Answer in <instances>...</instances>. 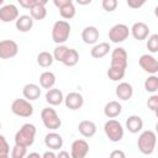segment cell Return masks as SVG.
Wrapping results in <instances>:
<instances>
[{
    "instance_id": "38",
    "label": "cell",
    "mask_w": 158,
    "mask_h": 158,
    "mask_svg": "<svg viewBox=\"0 0 158 158\" xmlns=\"http://www.w3.org/2000/svg\"><path fill=\"white\" fill-rule=\"evenodd\" d=\"M146 1L147 0H126L128 7L131 9H139L146 4Z\"/></svg>"
},
{
    "instance_id": "31",
    "label": "cell",
    "mask_w": 158,
    "mask_h": 158,
    "mask_svg": "<svg viewBox=\"0 0 158 158\" xmlns=\"http://www.w3.org/2000/svg\"><path fill=\"white\" fill-rule=\"evenodd\" d=\"M75 12H77V10H75V6L73 5V2H72V4H68V5H65V6H63V7L59 9V15H60L64 20H70V19H73V17L75 16Z\"/></svg>"
},
{
    "instance_id": "44",
    "label": "cell",
    "mask_w": 158,
    "mask_h": 158,
    "mask_svg": "<svg viewBox=\"0 0 158 158\" xmlns=\"http://www.w3.org/2000/svg\"><path fill=\"white\" fill-rule=\"evenodd\" d=\"M91 1H93V0H75V2H77V4L83 5V6H84V5H89Z\"/></svg>"
},
{
    "instance_id": "20",
    "label": "cell",
    "mask_w": 158,
    "mask_h": 158,
    "mask_svg": "<svg viewBox=\"0 0 158 158\" xmlns=\"http://www.w3.org/2000/svg\"><path fill=\"white\" fill-rule=\"evenodd\" d=\"M46 101L52 105V106H57V105H60L64 100V96H63V93L62 90L59 89H56V88H51L47 90L46 93Z\"/></svg>"
},
{
    "instance_id": "46",
    "label": "cell",
    "mask_w": 158,
    "mask_h": 158,
    "mask_svg": "<svg viewBox=\"0 0 158 158\" xmlns=\"http://www.w3.org/2000/svg\"><path fill=\"white\" fill-rule=\"evenodd\" d=\"M28 157H37V158H40L41 156H40V153H36V152H33V153H28L27 154Z\"/></svg>"
},
{
    "instance_id": "24",
    "label": "cell",
    "mask_w": 158,
    "mask_h": 158,
    "mask_svg": "<svg viewBox=\"0 0 158 158\" xmlns=\"http://www.w3.org/2000/svg\"><path fill=\"white\" fill-rule=\"evenodd\" d=\"M111 47H110V43L109 42H100V43H95L93 46V48L90 49V54L93 58H102L105 57L109 52H110Z\"/></svg>"
},
{
    "instance_id": "41",
    "label": "cell",
    "mask_w": 158,
    "mask_h": 158,
    "mask_svg": "<svg viewBox=\"0 0 158 158\" xmlns=\"http://www.w3.org/2000/svg\"><path fill=\"white\" fill-rule=\"evenodd\" d=\"M110 157H111V158H125L126 154H125L122 151H112V152L110 153Z\"/></svg>"
},
{
    "instance_id": "39",
    "label": "cell",
    "mask_w": 158,
    "mask_h": 158,
    "mask_svg": "<svg viewBox=\"0 0 158 158\" xmlns=\"http://www.w3.org/2000/svg\"><path fill=\"white\" fill-rule=\"evenodd\" d=\"M20 6L23 7V9H31L33 5H35V1L33 0H17Z\"/></svg>"
},
{
    "instance_id": "34",
    "label": "cell",
    "mask_w": 158,
    "mask_h": 158,
    "mask_svg": "<svg viewBox=\"0 0 158 158\" xmlns=\"http://www.w3.org/2000/svg\"><path fill=\"white\" fill-rule=\"evenodd\" d=\"M10 154V146L5 136L0 135V158H7Z\"/></svg>"
},
{
    "instance_id": "10",
    "label": "cell",
    "mask_w": 158,
    "mask_h": 158,
    "mask_svg": "<svg viewBox=\"0 0 158 158\" xmlns=\"http://www.w3.org/2000/svg\"><path fill=\"white\" fill-rule=\"evenodd\" d=\"M127 59H128L127 52L122 47L115 48L111 53V65H114V67L126 69L127 68Z\"/></svg>"
},
{
    "instance_id": "13",
    "label": "cell",
    "mask_w": 158,
    "mask_h": 158,
    "mask_svg": "<svg viewBox=\"0 0 158 158\" xmlns=\"http://www.w3.org/2000/svg\"><path fill=\"white\" fill-rule=\"evenodd\" d=\"M149 27L147 23L139 21V22H135L132 25V27L130 28V33L132 35V37L137 41H143L149 36Z\"/></svg>"
},
{
    "instance_id": "7",
    "label": "cell",
    "mask_w": 158,
    "mask_h": 158,
    "mask_svg": "<svg viewBox=\"0 0 158 158\" xmlns=\"http://www.w3.org/2000/svg\"><path fill=\"white\" fill-rule=\"evenodd\" d=\"M130 36V28L125 23H116L109 31V40L112 43H121Z\"/></svg>"
},
{
    "instance_id": "29",
    "label": "cell",
    "mask_w": 158,
    "mask_h": 158,
    "mask_svg": "<svg viewBox=\"0 0 158 158\" xmlns=\"http://www.w3.org/2000/svg\"><path fill=\"white\" fill-rule=\"evenodd\" d=\"M125 73H126V69L110 65V68L107 69V73H106V74H107V77H109L110 80H112V81H118V80L123 79Z\"/></svg>"
},
{
    "instance_id": "5",
    "label": "cell",
    "mask_w": 158,
    "mask_h": 158,
    "mask_svg": "<svg viewBox=\"0 0 158 158\" xmlns=\"http://www.w3.org/2000/svg\"><path fill=\"white\" fill-rule=\"evenodd\" d=\"M41 120L44 127L51 131H56L62 126V120L59 118L57 111L52 107H44L41 111Z\"/></svg>"
},
{
    "instance_id": "36",
    "label": "cell",
    "mask_w": 158,
    "mask_h": 158,
    "mask_svg": "<svg viewBox=\"0 0 158 158\" xmlns=\"http://www.w3.org/2000/svg\"><path fill=\"white\" fill-rule=\"evenodd\" d=\"M117 5H118V1L117 0H102L101 1V6L105 11L107 12H112L117 9Z\"/></svg>"
},
{
    "instance_id": "27",
    "label": "cell",
    "mask_w": 158,
    "mask_h": 158,
    "mask_svg": "<svg viewBox=\"0 0 158 158\" xmlns=\"http://www.w3.org/2000/svg\"><path fill=\"white\" fill-rule=\"evenodd\" d=\"M54 62V58L52 56V53L47 52V51H43V52H40L37 54V63L40 67L42 68H48L53 64Z\"/></svg>"
},
{
    "instance_id": "18",
    "label": "cell",
    "mask_w": 158,
    "mask_h": 158,
    "mask_svg": "<svg viewBox=\"0 0 158 158\" xmlns=\"http://www.w3.org/2000/svg\"><path fill=\"white\" fill-rule=\"evenodd\" d=\"M115 93H116V96H117L120 100L127 101V100H130V99L132 98V95H133V88H132V85H131L130 83L122 81V83H120V84L116 86Z\"/></svg>"
},
{
    "instance_id": "40",
    "label": "cell",
    "mask_w": 158,
    "mask_h": 158,
    "mask_svg": "<svg viewBox=\"0 0 158 158\" xmlns=\"http://www.w3.org/2000/svg\"><path fill=\"white\" fill-rule=\"evenodd\" d=\"M72 2H73V0H53L54 6L58 7V9H60V7H63L68 4H72Z\"/></svg>"
},
{
    "instance_id": "12",
    "label": "cell",
    "mask_w": 158,
    "mask_h": 158,
    "mask_svg": "<svg viewBox=\"0 0 158 158\" xmlns=\"http://www.w3.org/2000/svg\"><path fill=\"white\" fill-rule=\"evenodd\" d=\"M19 17V9L14 4H7L0 6V21L2 22H12Z\"/></svg>"
},
{
    "instance_id": "37",
    "label": "cell",
    "mask_w": 158,
    "mask_h": 158,
    "mask_svg": "<svg viewBox=\"0 0 158 158\" xmlns=\"http://www.w3.org/2000/svg\"><path fill=\"white\" fill-rule=\"evenodd\" d=\"M147 106H148V109L151 111L157 114V110H158V95L153 94L152 96H149L148 100H147Z\"/></svg>"
},
{
    "instance_id": "42",
    "label": "cell",
    "mask_w": 158,
    "mask_h": 158,
    "mask_svg": "<svg viewBox=\"0 0 158 158\" xmlns=\"http://www.w3.org/2000/svg\"><path fill=\"white\" fill-rule=\"evenodd\" d=\"M42 157L43 158H56L57 157V154L51 149V151H47V152H44L43 154H42Z\"/></svg>"
},
{
    "instance_id": "1",
    "label": "cell",
    "mask_w": 158,
    "mask_h": 158,
    "mask_svg": "<svg viewBox=\"0 0 158 158\" xmlns=\"http://www.w3.org/2000/svg\"><path fill=\"white\" fill-rule=\"evenodd\" d=\"M36 132L37 130L33 123H23L15 135V143L22 147H26V148L31 147L35 142Z\"/></svg>"
},
{
    "instance_id": "47",
    "label": "cell",
    "mask_w": 158,
    "mask_h": 158,
    "mask_svg": "<svg viewBox=\"0 0 158 158\" xmlns=\"http://www.w3.org/2000/svg\"><path fill=\"white\" fill-rule=\"evenodd\" d=\"M4 1H5V0H0V6H1L2 4H4Z\"/></svg>"
},
{
    "instance_id": "28",
    "label": "cell",
    "mask_w": 158,
    "mask_h": 158,
    "mask_svg": "<svg viewBox=\"0 0 158 158\" xmlns=\"http://www.w3.org/2000/svg\"><path fill=\"white\" fill-rule=\"evenodd\" d=\"M30 16H31L35 21H41V20L46 19V16H47L46 6L36 5V4H35V5L30 9Z\"/></svg>"
},
{
    "instance_id": "32",
    "label": "cell",
    "mask_w": 158,
    "mask_h": 158,
    "mask_svg": "<svg viewBox=\"0 0 158 158\" xmlns=\"http://www.w3.org/2000/svg\"><path fill=\"white\" fill-rule=\"evenodd\" d=\"M68 48H69V47H67V46H64V44H58V46L54 48L53 53H52L54 60L62 62L63 58H64V56H65V53H67V51H68Z\"/></svg>"
},
{
    "instance_id": "15",
    "label": "cell",
    "mask_w": 158,
    "mask_h": 158,
    "mask_svg": "<svg viewBox=\"0 0 158 158\" xmlns=\"http://www.w3.org/2000/svg\"><path fill=\"white\" fill-rule=\"evenodd\" d=\"M44 144L48 149H52V151H58L63 147V138L59 133L52 131V132H48L46 136H44Z\"/></svg>"
},
{
    "instance_id": "48",
    "label": "cell",
    "mask_w": 158,
    "mask_h": 158,
    "mask_svg": "<svg viewBox=\"0 0 158 158\" xmlns=\"http://www.w3.org/2000/svg\"><path fill=\"white\" fill-rule=\"evenodd\" d=\"M0 128H1V122H0Z\"/></svg>"
},
{
    "instance_id": "43",
    "label": "cell",
    "mask_w": 158,
    "mask_h": 158,
    "mask_svg": "<svg viewBox=\"0 0 158 158\" xmlns=\"http://www.w3.org/2000/svg\"><path fill=\"white\" fill-rule=\"evenodd\" d=\"M58 158H62V157H65V158H69L70 157V153L69 152H65V151H60L58 154H57Z\"/></svg>"
},
{
    "instance_id": "35",
    "label": "cell",
    "mask_w": 158,
    "mask_h": 158,
    "mask_svg": "<svg viewBox=\"0 0 158 158\" xmlns=\"http://www.w3.org/2000/svg\"><path fill=\"white\" fill-rule=\"evenodd\" d=\"M26 156H27V148L15 143V146L11 149V157L12 158H23Z\"/></svg>"
},
{
    "instance_id": "30",
    "label": "cell",
    "mask_w": 158,
    "mask_h": 158,
    "mask_svg": "<svg viewBox=\"0 0 158 158\" xmlns=\"http://www.w3.org/2000/svg\"><path fill=\"white\" fill-rule=\"evenodd\" d=\"M144 89H146V91L152 93V94L157 93V90H158V77L156 74L149 75L144 80Z\"/></svg>"
},
{
    "instance_id": "14",
    "label": "cell",
    "mask_w": 158,
    "mask_h": 158,
    "mask_svg": "<svg viewBox=\"0 0 158 158\" xmlns=\"http://www.w3.org/2000/svg\"><path fill=\"white\" fill-rule=\"evenodd\" d=\"M64 104L69 110H79L84 105V98L78 91H72L64 98Z\"/></svg>"
},
{
    "instance_id": "22",
    "label": "cell",
    "mask_w": 158,
    "mask_h": 158,
    "mask_svg": "<svg viewBox=\"0 0 158 158\" xmlns=\"http://www.w3.org/2000/svg\"><path fill=\"white\" fill-rule=\"evenodd\" d=\"M122 112V105L116 101V100H112V101H109L105 106H104V115L109 118H115L117 117Z\"/></svg>"
},
{
    "instance_id": "3",
    "label": "cell",
    "mask_w": 158,
    "mask_h": 158,
    "mask_svg": "<svg viewBox=\"0 0 158 158\" xmlns=\"http://www.w3.org/2000/svg\"><path fill=\"white\" fill-rule=\"evenodd\" d=\"M70 35V25L65 20H58L52 27V40L57 44H63Z\"/></svg>"
},
{
    "instance_id": "2",
    "label": "cell",
    "mask_w": 158,
    "mask_h": 158,
    "mask_svg": "<svg viewBox=\"0 0 158 158\" xmlns=\"http://www.w3.org/2000/svg\"><path fill=\"white\" fill-rule=\"evenodd\" d=\"M156 142H157L156 133L151 130H146L138 136L137 147H138V149L142 154L149 156V154L153 153V151L156 148Z\"/></svg>"
},
{
    "instance_id": "11",
    "label": "cell",
    "mask_w": 158,
    "mask_h": 158,
    "mask_svg": "<svg viewBox=\"0 0 158 158\" xmlns=\"http://www.w3.org/2000/svg\"><path fill=\"white\" fill-rule=\"evenodd\" d=\"M89 152V144L85 139H75L70 146L72 158H84Z\"/></svg>"
},
{
    "instance_id": "45",
    "label": "cell",
    "mask_w": 158,
    "mask_h": 158,
    "mask_svg": "<svg viewBox=\"0 0 158 158\" xmlns=\"http://www.w3.org/2000/svg\"><path fill=\"white\" fill-rule=\"evenodd\" d=\"M36 5H42V6H46V4L48 2V0H33Z\"/></svg>"
},
{
    "instance_id": "8",
    "label": "cell",
    "mask_w": 158,
    "mask_h": 158,
    "mask_svg": "<svg viewBox=\"0 0 158 158\" xmlns=\"http://www.w3.org/2000/svg\"><path fill=\"white\" fill-rule=\"evenodd\" d=\"M19 53V46L12 40H2L0 41V58L10 59L14 58Z\"/></svg>"
},
{
    "instance_id": "21",
    "label": "cell",
    "mask_w": 158,
    "mask_h": 158,
    "mask_svg": "<svg viewBox=\"0 0 158 158\" xmlns=\"http://www.w3.org/2000/svg\"><path fill=\"white\" fill-rule=\"evenodd\" d=\"M33 22H35V20L30 15H21L16 19L15 26H16L17 31H20V32H28L33 27Z\"/></svg>"
},
{
    "instance_id": "4",
    "label": "cell",
    "mask_w": 158,
    "mask_h": 158,
    "mask_svg": "<svg viewBox=\"0 0 158 158\" xmlns=\"http://www.w3.org/2000/svg\"><path fill=\"white\" fill-rule=\"evenodd\" d=\"M104 132L111 142H120L123 138V127L120 121L110 118L104 125Z\"/></svg>"
},
{
    "instance_id": "9",
    "label": "cell",
    "mask_w": 158,
    "mask_h": 158,
    "mask_svg": "<svg viewBox=\"0 0 158 158\" xmlns=\"http://www.w3.org/2000/svg\"><path fill=\"white\" fill-rule=\"evenodd\" d=\"M138 63H139V67L149 73V74H157L158 72V60L152 56V54H142L138 59Z\"/></svg>"
},
{
    "instance_id": "25",
    "label": "cell",
    "mask_w": 158,
    "mask_h": 158,
    "mask_svg": "<svg viewBox=\"0 0 158 158\" xmlns=\"http://www.w3.org/2000/svg\"><path fill=\"white\" fill-rule=\"evenodd\" d=\"M56 84V75L52 72H43L40 75V86L43 89H51Z\"/></svg>"
},
{
    "instance_id": "6",
    "label": "cell",
    "mask_w": 158,
    "mask_h": 158,
    "mask_svg": "<svg viewBox=\"0 0 158 158\" xmlns=\"http://www.w3.org/2000/svg\"><path fill=\"white\" fill-rule=\"evenodd\" d=\"M11 111L16 116L30 117L33 114V106L26 99H15L11 104Z\"/></svg>"
},
{
    "instance_id": "33",
    "label": "cell",
    "mask_w": 158,
    "mask_h": 158,
    "mask_svg": "<svg viewBox=\"0 0 158 158\" xmlns=\"http://www.w3.org/2000/svg\"><path fill=\"white\" fill-rule=\"evenodd\" d=\"M147 48L151 53H157L158 52V35L157 33H153L148 37Z\"/></svg>"
},
{
    "instance_id": "17",
    "label": "cell",
    "mask_w": 158,
    "mask_h": 158,
    "mask_svg": "<svg viewBox=\"0 0 158 158\" xmlns=\"http://www.w3.org/2000/svg\"><path fill=\"white\" fill-rule=\"evenodd\" d=\"M22 95L28 101L37 100L41 96V88L35 83H28L22 88Z\"/></svg>"
},
{
    "instance_id": "19",
    "label": "cell",
    "mask_w": 158,
    "mask_h": 158,
    "mask_svg": "<svg viewBox=\"0 0 158 158\" xmlns=\"http://www.w3.org/2000/svg\"><path fill=\"white\" fill-rule=\"evenodd\" d=\"M78 131L81 136L90 138L96 133V125H95V122H93L90 120H83L78 125Z\"/></svg>"
},
{
    "instance_id": "23",
    "label": "cell",
    "mask_w": 158,
    "mask_h": 158,
    "mask_svg": "<svg viewBox=\"0 0 158 158\" xmlns=\"http://www.w3.org/2000/svg\"><path fill=\"white\" fill-rule=\"evenodd\" d=\"M126 128L131 133H138L143 128V120L138 115H131L126 120Z\"/></svg>"
},
{
    "instance_id": "26",
    "label": "cell",
    "mask_w": 158,
    "mask_h": 158,
    "mask_svg": "<svg viewBox=\"0 0 158 158\" xmlns=\"http://www.w3.org/2000/svg\"><path fill=\"white\" fill-rule=\"evenodd\" d=\"M78 62H79V53H78V51L74 49V48H68V51H67L62 63L64 65H67V67H74Z\"/></svg>"
},
{
    "instance_id": "16",
    "label": "cell",
    "mask_w": 158,
    "mask_h": 158,
    "mask_svg": "<svg viewBox=\"0 0 158 158\" xmlns=\"http://www.w3.org/2000/svg\"><path fill=\"white\" fill-rule=\"evenodd\" d=\"M99 30L95 26H86L81 32V40L86 44H95L99 40Z\"/></svg>"
}]
</instances>
